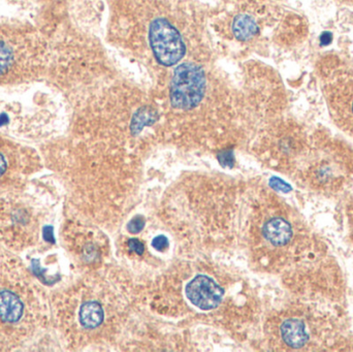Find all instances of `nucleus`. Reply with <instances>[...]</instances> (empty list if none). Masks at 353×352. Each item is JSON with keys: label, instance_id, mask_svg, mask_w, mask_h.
I'll use <instances>...</instances> for the list:
<instances>
[{"label": "nucleus", "instance_id": "5", "mask_svg": "<svg viewBox=\"0 0 353 352\" xmlns=\"http://www.w3.org/2000/svg\"><path fill=\"white\" fill-rule=\"evenodd\" d=\"M149 41L157 61L165 66L175 65L186 53V45L180 31L163 17L150 23Z\"/></svg>", "mask_w": 353, "mask_h": 352}, {"label": "nucleus", "instance_id": "17", "mask_svg": "<svg viewBox=\"0 0 353 352\" xmlns=\"http://www.w3.org/2000/svg\"><path fill=\"white\" fill-rule=\"evenodd\" d=\"M6 169H8V163H6L3 155L0 153V177L6 173Z\"/></svg>", "mask_w": 353, "mask_h": 352}, {"label": "nucleus", "instance_id": "3", "mask_svg": "<svg viewBox=\"0 0 353 352\" xmlns=\"http://www.w3.org/2000/svg\"><path fill=\"white\" fill-rule=\"evenodd\" d=\"M317 72L334 123L353 138V66L338 56H325Z\"/></svg>", "mask_w": 353, "mask_h": 352}, {"label": "nucleus", "instance_id": "13", "mask_svg": "<svg viewBox=\"0 0 353 352\" xmlns=\"http://www.w3.org/2000/svg\"><path fill=\"white\" fill-rule=\"evenodd\" d=\"M218 161L223 167H232L234 165V156L232 150H222L218 153Z\"/></svg>", "mask_w": 353, "mask_h": 352}, {"label": "nucleus", "instance_id": "11", "mask_svg": "<svg viewBox=\"0 0 353 352\" xmlns=\"http://www.w3.org/2000/svg\"><path fill=\"white\" fill-rule=\"evenodd\" d=\"M159 119L157 110L151 107H143L134 113L130 130L134 136H138L146 126L152 125Z\"/></svg>", "mask_w": 353, "mask_h": 352}, {"label": "nucleus", "instance_id": "4", "mask_svg": "<svg viewBox=\"0 0 353 352\" xmlns=\"http://www.w3.org/2000/svg\"><path fill=\"white\" fill-rule=\"evenodd\" d=\"M205 92V74L201 66L187 62L174 72L170 99L175 109H194L203 101Z\"/></svg>", "mask_w": 353, "mask_h": 352}, {"label": "nucleus", "instance_id": "7", "mask_svg": "<svg viewBox=\"0 0 353 352\" xmlns=\"http://www.w3.org/2000/svg\"><path fill=\"white\" fill-rule=\"evenodd\" d=\"M265 239L275 248H286L296 239V229L285 217L275 216L263 225Z\"/></svg>", "mask_w": 353, "mask_h": 352}, {"label": "nucleus", "instance_id": "1", "mask_svg": "<svg viewBox=\"0 0 353 352\" xmlns=\"http://www.w3.org/2000/svg\"><path fill=\"white\" fill-rule=\"evenodd\" d=\"M302 182L325 196L345 192L353 183V148L329 130H312L310 145L300 163Z\"/></svg>", "mask_w": 353, "mask_h": 352}, {"label": "nucleus", "instance_id": "6", "mask_svg": "<svg viewBox=\"0 0 353 352\" xmlns=\"http://www.w3.org/2000/svg\"><path fill=\"white\" fill-rule=\"evenodd\" d=\"M185 293L190 303L203 311L217 308L224 296L223 289L205 275H197L193 278L186 285Z\"/></svg>", "mask_w": 353, "mask_h": 352}, {"label": "nucleus", "instance_id": "15", "mask_svg": "<svg viewBox=\"0 0 353 352\" xmlns=\"http://www.w3.org/2000/svg\"><path fill=\"white\" fill-rule=\"evenodd\" d=\"M169 240H168V238L165 237V236H157V237H155L154 239H153L152 247L154 248L155 250H157V251H165V250H167L168 248H169Z\"/></svg>", "mask_w": 353, "mask_h": 352}, {"label": "nucleus", "instance_id": "9", "mask_svg": "<svg viewBox=\"0 0 353 352\" xmlns=\"http://www.w3.org/2000/svg\"><path fill=\"white\" fill-rule=\"evenodd\" d=\"M105 313L101 304L94 301L86 302L81 306L79 311V322L86 330L99 328L103 322Z\"/></svg>", "mask_w": 353, "mask_h": 352}, {"label": "nucleus", "instance_id": "16", "mask_svg": "<svg viewBox=\"0 0 353 352\" xmlns=\"http://www.w3.org/2000/svg\"><path fill=\"white\" fill-rule=\"evenodd\" d=\"M128 247L132 251L136 252L139 256H142L144 253L145 246L140 240L138 239H130L128 241Z\"/></svg>", "mask_w": 353, "mask_h": 352}, {"label": "nucleus", "instance_id": "12", "mask_svg": "<svg viewBox=\"0 0 353 352\" xmlns=\"http://www.w3.org/2000/svg\"><path fill=\"white\" fill-rule=\"evenodd\" d=\"M12 61V54L10 47L0 41V76L6 74Z\"/></svg>", "mask_w": 353, "mask_h": 352}, {"label": "nucleus", "instance_id": "10", "mask_svg": "<svg viewBox=\"0 0 353 352\" xmlns=\"http://www.w3.org/2000/svg\"><path fill=\"white\" fill-rule=\"evenodd\" d=\"M234 37L241 41H250L259 32V25L249 14H239L232 24Z\"/></svg>", "mask_w": 353, "mask_h": 352}, {"label": "nucleus", "instance_id": "2", "mask_svg": "<svg viewBox=\"0 0 353 352\" xmlns=\"http://www.w3.org/2000/svg\"><path fill=\"white\" fill-rule=\"evenodd\" d=\"M347 329L333 314L309 305L306 313L290 316L280 326V337L292 351H338L353 349Z\"/></svg>", "mask_w": 353, "mask_h": 352}, {"label": "nucleus", "instance_id": "8", "mask_svg": "<svg viewBox=\"0 0 353 352\" xmlns=\"http://www.w3.org/2000/svg\"><path fill=\"white\" fill-rule=\"evenodd\" d=\"M24 301L12 289H0V322L8 326L19 324L24 318Z\"/></svg>", "mask_w": 353, "mask_h": 352}, {"label": "nucleus", "instance_id": "18", "mask_svg": "<svg viewBox=\"0 0 353 352\" xmlns=\"http://www.w3.org/2000/svg\"><path fill=\"white\" fill-rule=\"evenodd\" d=\"M343 1H347V2H350V3L353 4V0H343Z\"/></svg>", "mask_w": 353, "mask_h": 352}, {"label": "nucleus", "instance_id": "14", "mask_svg": "<svg viewBox=\"0 0 353 352\" xmlns=\"http://www.w3.org/2000/svg\"><path fill=\"white\" fill-rule=\"evenodd\" d=\"M145 218L142 215H137L128 222V229L130 233L139 234L144 229Z\"/></svg>", "mask_w": 353, "mask_h": 352}]
</instances>
